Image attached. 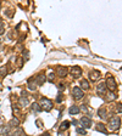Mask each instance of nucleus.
I'll return each instance as SVG.
<instances>
[{"label":"nucleus","instance_id":"nucleus-14","mask_svg":"<svg viewBox=\"0 0 122 136\" xmlns=\"http://www.w3.org/2000/svg\"><path fill=\"white\" fill-rule=\"evenodd\" d=\"M81 86L83 88V90H89V83L87 82L85 79H83V80L81 82Z\"/></svg>","mask_w":122,"mask_h":136},{"label":"nucleus","instance_id":"nucleus-18","mask_svg":"<svg viewBox=\"0 0 122 136\" xmlns=\"http://www.w3.org/2000/svg\"><path fill=\"white\" fill-rule=\"evenodd\" d=\"M70 127V123L68 122H64L62 124H61V127H60V133L62 131V130H66V129H68Z\"/></svg>","mask_w":122,"mask_h":136},{"label":"nucleus","instance_id":"nucleus-6","mask_svg":"<svg viewBox=\"0 0 122 136\" xmlns=\"http://www.w3.org/2000/svg\"><path fill=\"white\" fill-rule=\"evenodd\" d=\"M71 74H72L73 78H79V77L82 75V69H81L78 66H75V67L71 68Z\"/></svg>","mask_w":122,"mask_h":136},{"label":"nucleus","instance_id":"nucleus-4","mask_svg":"<svg viewBox=\"0 0 122 136\" xmlns=\"http://www.w3.org/2000/svg\"><path fill=\"white\" fill-rule=\"evenodd\" d=\"M105 84H106V88H107L109 90L111 91V92H112V91H115L116 89H117L116 82H115V79H113V78H111V77H110V78H109V79L106 80V83H105Z\"/></svg>","mask_w":122,"mask_h":136},{"label":"nucleus","instance_id":"nucleus-16","mask_svg":"<svg viewBox=\"0 0 122 136\" xmlns=\"http://www.w3.org/2000/svg\"><path fill=\"white\" fill-rule=\"evenodd\" d=\"M20 105H21L22 107H26V106L28 105V99H25V97H21V99H20Z\"/></svg>","mask_w":122,"mask_h":136},{"label":"nucleus","instance_id":"nucleus-26","mask_svg":"<svg viewBox=\"0 0 122 136\" xmlns=\"http://www.w3.org/2000/svg\"><path fill=\"white\" fill-rule=\"evenodd\" d=\"M117 112L122 113V105H117Z\"/></svg>","mask_w":122,"mask_h":136},{"label":"nucleus","instance_id":"nucleus-15","mask_svg":"<svg viewBox=\"0 0 122 136\" xmlns=\"http://www.w3.org/2000/svg\"><path fill=\"white\" fill-rule=\"evenodd\" d=\"M9 130H10V127L8 125V127H0V135H3V134H8L9 133Z\"/></svg>","mask_w":122,"mask_h":136},{"label":"nucleus","instance_id":"nucleus-19","mask_svg":"<svg viewBox=\"0 0 122 136\" xmlns=\"http://www.w3.org/2000/svg\"><path fill=\"white\" fill-rule=\"evenodd\" d=\"M32 111H33V112H42V108L39 107L38 103H33V105H32Z\"/></svg>","mask_w":122,"mask_h":136},{"label":"nucleus","instance_id":"nucleus-2","mask_svg":"<svg viewBox=\"0 0 122 136\" xmlns=\"http://www.w3.org/2000/svg\"><path fill=\"white\" fill-rule=\"evenodd\" d=\"M39 105H40L42 108H44L45 111H50V109L53 108V101L49 100V99H45V97H43V99L40 100Z\"/></svg>","mask_w":122,"mask_h":136},{"label":"nucleus","instance_id":"nucleus-17","mask_svg":"<svg viewBox=\"0 0 122 136\" xmlns=\"http://www.w3.org/2000/svg\"><path fill=\"white\" fill-rule=\"evenodd\" d=\"M98 114L100 116V117H103V118H106V109L105 108H99V111H98Z\"/></svg>","mask_w":122,"mask_h":136},{"label":"nucleus","instance_id":"nucleus-27","mask_svg":"<svg viewBox=\"0 0 122 136\" xmlns=\"http://www.w3.org/2000/svg\"><path fill=\"white\" fill-rule=\"evenodd\" d=\"M53 77H54V74L50 73V74H49V80H53Z\"/></svg>","mask_w":122,"mask_h":136},{"label":"nucleus","instance_id":"nucleus-1","mask_svg":"<svg viewBox=\"0 0 122 136\" xmlns=\"http://www.w3.org/2000/svg\"><path fill=\"white\" fill-rule=\"evenodd\" d=\"M120 127H121V119L118 118V117H112V118L110 119V122H109V128H110L112 131L118 130Z\"/></svg>","mask_w":122,"mask_h":136},{"label":"nucleus","instance_id":"nucleus-11","mask_svg":"<svg viewBox=\"0 0 122 136\" xmlns=\"http://www.w3.org/2000/svg\"><path fill=\"white\" fill-rule=\"evenodd\" d=\"M68 112H70V114H78L79 112H81V109L78 108L77 106H72V107H70V109H68Z\"/></svg>","mask_w":122,"mask_h":136},{"label":"nucleus","instance_id":"nucleus-23","mask_svg":"<svg viewBox=\"0 0 122 136\" xmlns=\"http://www.w3.org/2000/svg\"><path fill=\"white\" fill-rule=\"evenodd\" d=\"M5 74H6V68L5 67L0 68V75H5Z\"/></svg>","mask_w":122,"mask_h":136},{"label":"nucleus","instance_id":"nucleus-22","mask_svg":"<svg viewBox=\"0 0 122 136\" xmlns=\"http://www.w3.org/2000/svg\"><path fill=\"white\" fill-rule=\"evenodd\" d=\"M56 102L57 103H61L62 102V95H61V92L57 95V97H56Z\"/></svg>","mask_w":122,"mask_h":136},{"label":"nucleus","instance_id":"nucleus-8","mask_svg":"<svg viewBox=\"0 0 122 136\" xmlns=\"http://www.w3.org/2000/svg\"><path fill=\"white\" fill-rule=\"evenodd\" d=\"M98 79H100V72L96 71V69H93V72H90V80L96 82Z\"/></svg>","mask_w":122,"mask_h":136},{"label":"nucleus","instance_id":"nucleus-24","mask_svg":"<svg viewBox=\"0 0 122 136\" xmlns=\"http://www.w3.org/2000/svg\"><path fill=\"white\" fill-rule=\"evenodd\" d=\"M77 133H79V134H85V130L84 129H81V128H77Z\"/></svg>","mask_w":122,"mask_h":136},{"label":"nucleus","instance_id":"nucleus-9","mask_svg":"<svg viewBox=\"0 0 122 136\" xmlns=\"http://www.w3.org/2000/svg\"><path fill=\"white\" fill-rule=\"evenodd\" d=\"M36 82H37L38 85H43V83L45 82V75L44 74H39L37 77V79H36Z\"/></svg>","mask_w":122,"mask_h":136},{"label":"nucleus","instance_id":"nucleus-3","mask_svg":"<svg viewBox=\"0 0 122 136\" xmlns=\"http://www.w3.org/2000/svg\"><path fill=\"white\" fill-rule=\"evenodd\" d=\"M72 96H73L75 100H81V99H83V91L81 90L78 86H75L72 89Z\"/></svg>","mask_w":122,"mask_h":136},{"label":"nucleus","instance_id":"nucleus-10","mask_svg":"<svg viewBox=\"0 0 122 136\" xmlns=\"http://www.w3.org/2000/svg\"><path fill=\"white\" fill-rule=\"evenodd\" d=\"M67 68H65V67H59V69H57V74L60 75V77H65L66 74H67Z\"/></svg>","mask_w":122,"mask_h":136},{"label":"nucleus","instance_id":"nucleus-7","mask_svg":"<svg viewBox=\"0 0 122 136\" xmlns=\"http://www.w3.org/2000/svg\"><path fill=\"white\" fill-rule=\"evenodd\" d=\"M81 124L83 125V128H90L92 125V119L89 117H83L81 118Z\"/></svg>","mask_w":122,"mask_h":136},{"label":"nucleus","instance_id":"nucleus-25","mask_svg":"<svg viewBox=\"0 0 122 136\" xmlns=\"http://www.w3.org/2000/svg\"><path fill=\"white\" fill-rule=\"evenodd\" d=\"M4 33V24L3 23H0V35Z\"/></svg>","mask_w":122,"mask_h":136},{"label":"nucleus","instance_id":"nucleus-13","mask_svg":"<svg viewBox=\"0 0 122 136\" xmlns=\"http://www.w3.org/2000/svg\"><path fill=\"white\" fill-rule=\"evenodd\" d=\"M96 130H98V131H101V133H104V134H107V130H106L105 127H104L103 124H100V123L96 124Z\"/></svg>","mask_w":122,"mask_h":136},{"label":"nucleus","instance_id":"nucleus-12","mask_svg":"<svg viewBox=\"0 0 122 136\" xmlns=\"http://www.w3.org/2000/svg\"><path fill=\"white\" fill-rule=\"evenodd\" d=\"M19 125H20L19 119L14 118V119H11V120H10V123H9V127L10 128H15V127H19Z\"/></svg>","mask_w":122,"mask_h":136},{"label":"nucleus","instance_id":"nucleus-5","mask_svg":"<svg viewBox=\"0 0 122 136\" xmlns=\"http://www.w3.org/2000/svg\"><path fill=\"white\" fill-rule=\"evenodd\" d=\"M106 84L105 83H100L99 85H98V89H96V92H98V95L99 96H104V95H106Z\"/></svg>","mask_w":122,"mask_h":136},{"label":"nucleus","instance_id":"nucleus-20","mask_svg":"<svg viewBox=\"0 0 122 136\" xmlns=\"http://www.w3.org/2000/svg\"><path fill=\"white\" fill-rule=\"evenodd\" d=\"M116 99V95L115 94H112V92H109L107 95H106V100L107 101H112Z\"/></svg>","mask_w":122,"mask_h":136},{"label":"nucleus","instance_id":"nucleus-21","mask_svg":"<svg viewBox=\"0 0 122 136\" xmlns=\"http://www.w3.org/2000/svg\"><path fill=\"white\" fill-rule=\"evenodd\" d=\"M81 108H82V111H83V112H85V113H88V114H92V109H89V107H88V106H82Z\"/></svg>","mask_w":122,"mask_h":136},{"label":"nucleus","instance_id":"nucleus-28","mask_svg":"<svg viewBox=\"0 0 122 136\" xmlns=\"http://www.w3.org/2000/svg\"><path fill=\"white\" fill-rule=\"evenodd\" d=\"M40 136H49V133H44V134H42Z\"/></svg>","mask_w":122,"mask_h":136}]
</instances>
